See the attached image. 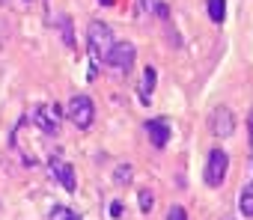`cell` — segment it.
Returning <instances> with one entry per match:
<instances>
[{
    "instance_id": "obj_1",
    "label": "cell",
    "mask_w": 253,
    "mask_h": 220,
    "mask_svg": "<svg viewBox=\"0 0 253 220\" xmlns=\"http://www.w3.org/2000/svg\"><path fill=\"white\" fill-rule=\"evenodd\" d=\"M86 42H89L92 60H95V63H107V57H110V51H113V45H116V36H113V30H110L107 24L92 21V24L86 27Z\"/></svg>"
},
{
    "instance_id": "obj_2",
    "label": "cell",
    "mask_w": 253,
    "mask_h": 220,
    "mask_svg": "<svg viewBox=\"0 0 253 220\" xmlns=\"http://www.w3.org/2000/svg\"><path fill=\"white\" fill-rule=\"evenodd\" d=\"M66 116H69L81 131H86V128L92 125V119H95V104H92V98H89V95H72L69 104H66Z\"/></svg>"
},
{
    "instance_id": "obj_3",
    "label": "cell",
    "mask_w": 253,
    "mask_h": 220,
    "mask_svg": "<svg viewBox=\"0 0 253 220\" xmlns=\"http://www.w3.org/2000/svg\"><path fill=\"white\" fill-rule=\"evenodd\" d=\"M226 170H229V155L223 149H211L209 158H206V167H203V179L209 187H220L223 179H226Z\"/></svg>"
},
{
    "instance_id": "obj_4",
    "label": "cell",
    "mask_w": 253,
    "mask_h": 220,
    "mask_svg": "<svg viewBox=\"0 0 253 220\" xmlns=\"http://www.w3.org/2000/svg\"><path fill=\"white\" fill-rule=\"evenodd\" d=\"M134 60H137L134 45H131V42L116 39V45H113V51H110V57H107V63H104V66H110V69H116V72H128V69L134 66Z\"/></svg>"
},
{
    "instance_id": "obj_5",
    "label": "cell",
    "mask_w": 253,
    "mask_h": 220,
    "mask_svg": "<svg viewBox=\"0 0 253 220\" xmlns=\"http://www.w3.org/2000/svg\"><path fill=\"white\" fill-rule=\"evenodd\" d=\"M63 113H66L63 107H36V110H33V122H36V128H39L42 134L54 137V134H57V122H60Z\"/></svg>"
},
{
    "instance_id": "obj_6",
    "label": "cell",
    "mask_w": 253,
    "mask_h": 220,
    "mask_svg": "<svg viewBox=\"0 0 253 220\" xmlns=\"http://www.w3.org/2000/svg\"><path fill=\"white\" fill-rule=\"evenodd\" d=\"M209 125H211L214 137H232V131H235V113H232L229 107H214Z\"/></svg>"
},
{
    "instance_id": "obj_7",
    "label": "cell",
    "mask_w": 253,
    "mask_h": 220,
    "mask_svg": "<svg viewBox=\"0 0 253 220\" xmlns=\"http://www.w3.org/2000/svg\"><path fill=\"white\" fill-rule=\"evenodd\" d=\"M51 173H54V179H57L69 193H75V190H78V176H75L72 164H66L63 158H51Z\"/></svg>"
},
{
    "instance_id": "obj_8",
    "label": "cell",
    "mask_w": 253,
    "mask_h": 220,
    "mask_svg": "<svg viewBox=\"0 0 253 220\" xmlns=\"http://www.w3.org/2000/svg\"><path fill=\"white\" fill-rule=\"evenodd\" d=\"M146 134H149L152 146L164 149V146L170 143V125H167V119H149V122H146Z\"/></svg>"
},
{
    "instance_id": "obj_9",
    "label": "cell",
    "mask_w": 253,
    "mask_h": 220,
    "mask_svg": "<svg viewBox=\"0 0 253 220\" xmlns=\"http://www.w3.org/2000/svg\"><path fill=\"white\" fill-rule=\"evenodd\" d=\"M238 211H241L244 217H253V182L244 184V190H241V196H238Z\"/></svg>"
},
{
    "instance_id": "obj_10",
    "label": "cell",
    "mask_w": 253,
    "mask_h": 220,
    "mask_svg": "<svg viewBox=\"0 0 253 220\" xmlns=\"http://www.w3.org/2000/svg\"><path fill=\"white\" fill-rule=\"evenodd\" d=\"M155 69L149 66V69H143V86H140V98H143V104H149V98H152V89H155Z\"/></svg>"
},
{
    "instance_id": "obj_11",
    "label": "cell",
    "mask_w": 253,
    "mask_h": 220,
    "mask_svg": "<svg viewBox=\"0 0 253 220\" xmlns=\"http://www.w3.org/2000/svg\"><path fill=\"white\" fill-rule=\"evenodd\" d=\"M209 18L214 24H220L226 18V0H209Z\"/></svg>"
},
{
    "instance_id": "obj_12",
    "label": "cell",
    "mask_w": 253,
    "mask_h": 220,
    "mask_svg": "<svg viewBox=\"0 0 253 220\" xmlns=\"http://www.w3.org/2000/svg\"><path fill=\"white\" fill-rule=\"evenodd\" d=\"M48 220H81V214H75V211L66 208V205H54V208L48 211Z\"/></svg>"
},
{
    "instance_id": "obj_13",
    "label": "cell",
    "mask_w": 253,
    "mask_h": 220,
    "mask_svg": "<svg viewBox=\"0 0 253 220\" xmlns=\"http://www.w3.org/2000/svg\"><path fill=\"white\" fill-rule=\"evenodd\" d=\"M131 176H134L131 164H119V167L113 170V182H116V184H128V182H131Z\"/></svg>"
},
{
    "instance_id": "obj_14",
    "label": "cell",
    "mask_w": 253,
    "mask_h": 220,
    "mask_svg": "<svg viewBox=\"0 0 253 220\" xmlns=\"http://www.w3.org/2000/svg\"><path fill=\"white\" fill-rule=\"evenodd\" d=\"M60 33H63V39H66V45L75 48V33H72V18H69V15L60 18Z\"/></svg>"
},
{
    "instance_id": "obj_15",
    "label": "cell",
    "mask_w": 253,
    "mask_h": 220,
    "mask_svg": "<svg viewBox=\"0 0 253 220\" xmlns=\"http://www.w3.org/2000/svg\"><path fill=\"white\" fill-rule=\"evenodd\" d=\"M152 205H155L152 190H140V211H143V214H149V211H152Z\"/></svg>"
},
{
    "instance_id": "obj_16",
    "label": "cell",
    "mask_w": 253,
    "mask_h": 220,
    "mask_svg": "<svg viewBox=\"0 0 253 220\" xmlns=\"http://www.w3.org/2000/svg\"><path fill=\"white\" fill-rule=\"evenodd\" d=\"M167 220H188V211H185L182 205H173L170 214H167Z\"/></svg>"
},
{
    "instance_id": "obj_17",
    "label": "cell",
    "mask_w": 253,
    "mask_h": 220,
    "mask_svg": "<svg viewBox=\"0 0 253 220\" xmlns=\"http://www.w3.org/2000/svg\"><path fill=\"white\" fill-rule=\"evenodd\" d=\"M107 214H113V217H119V214H122V202H116V199H113V202L107 205Z\"/></svg>"
},
{
    "instance_id": "obj_18",
    "label": "cell",
    "mask_w": 253,
    "mask_h": 220,
    "mask_svg": "<svg viewBox=\"0 0 253 220\" xmlns=\"http://www.w3.org/2000/svg\"><path fill=\"white\" fill-rule=\"evenodd\" d=\"M247 140H250V149H253V110H250V116H247Z\"/></svg>"
},
{
    "instance_id": "obj_19",
    "label": "cell",
    "mask_w": 253,
    "mask_h": 220,
    "mask_svg": "<svg viewBox=\"0 0 253 220\" xmlns=\"http://www.w3.org/2000/svg\"><path fill=\"white\" fill-rule=\"evenodd\" d=\"M98 3H101V6H113V0H98Z\"/></svg>"
},
{
    "instance_id": "obj_20",
    "label": "cell",
    "mask_w": 253,
    "mask_h": 220,
    "mask_svg": "<svg viewBox=\"0 0 253 220\" xmlns=\"http://www.w3.org/2000/svg\"><path fill=\"white\" fill-rule=\"evenodd\" d=\"M250 167H253V158H250Z\"/></svg>"
}]
</instances>
